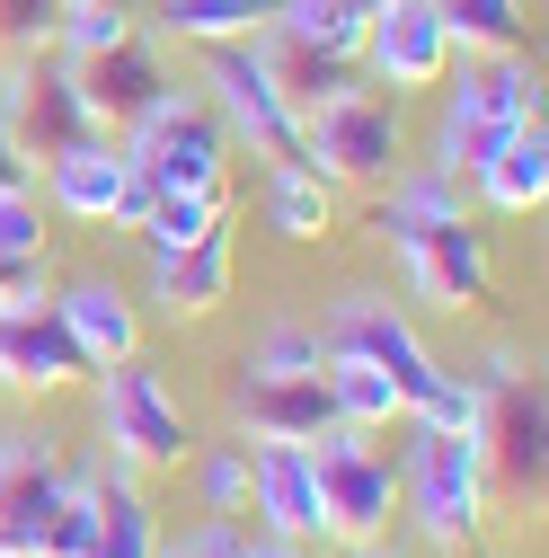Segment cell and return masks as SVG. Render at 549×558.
Segmentation results:
<instances>
[{
    "mask_svg": "<svg viewBox=\"0 0 549 558\" xmlns=\"http://www.w3.org/2000/svg\"><path fill=\"white\" fill-rule=\"evenodd\" d=\"M435 98V133H426V160L452 169L461 186L488 169L514 133L540 116V62L532 53H461L452 72L426 89Z\"/></svg>",
    "mask_w": 549,
    "mask_h": 558,
    "instance_id": "6da1fadb",
    "label": "cell"
},
{
    "mask_svg": "<svg viewBox=\"0 0 549 558\" xmlns=\"http://www.w3.org/2000/svg\"><path fill=\"white\" fill-rule=\"evenodd\" d=\"M399 523L417 532L435 558H461L478 549V532H488V452H478V435H443L426 426V416H399Z\"/></svg>",
    "mask_w": 549,
    "mask_h": 558,
    "instance_id": "7a4b0ae2",
    "label": "cell"
},
{
    "mask_svg": "<svg viewBox=\"0 0 549 558\" xmlns=\"http://www.w3.org/2000/svg\"><path fill=\"white\" fill-rule=\"evenodd\" d=\"M302 160H310L328 186H381V178L407 160L399 98L364 89V72H346L337 89L302 98Z\"/></svg>",
    "mask_w": 549,
    "mask_h": 558,
    "instance_id": "3957f363",
    "label": "cell"
},
{
    "mask_svg": "<svg viewBox=\"0 0 549 558\" xmlns=\"http://www.w3.org/2000/svg\"><path fill=\"white\" fill-rule=\"evenodd\" d=\"M89 426H98V452L124 461V470H178L195 452V426H186V408L178 390L143 364V355H124V364H98L89 373Z\"/></svg>",
    "mask_w": 549,
    "mask_h": 558,
    "instance_id": "277c9868",
    "label": "cell"
},
{
    "mask_svg": "<svg viewBox=\"0 0 549 558\" xmlns=\"http://www.w3.org/2000/svg\"><path fill=\"white\" fill-rule=\"evenodd\" d=\"M204 107L222 116L231 151H248V160H302V107L284 98V81H274V62H266L257 36L204 45Z\"/></svg>",
    "mask_w": 549,
    "mask_h": 558,
    "instance_id": "5b68a950",
    "label": "cell"
},
{
    "mask_svg": "<svg viewBox=\"0 0 549 558\" xmlns=\"http://www.w3.org/2000/svg\"><path fill=\"white\" fill-rule=\"evenodd\" d=\"M310 478H319V514H328V541L337 549H364V541H390L399 523V470L373 435L355 426H328L310 435Z\"/></svg>",
    "mask_w": 549,
    "mask_h": 558,
    "instance_id": "8992f818",
    "label": "cell"
},
{
    "mask_svg": "<svg viewBox=\"0 0 549 558\" xmlns=\"http://www.w3.org/2000/svg\"><path fill=\"white\" fill-rule=\"evenodd\" d=\"M115 143L160 195L169 186H231V133H222L213 107H204V89H169L143 124H124Z\"/></svg>",
    "mask_w": 549,
    "mask_h": 558,
    "instance_id": "52a82bcc",
    "label": "cell"
},
{
    "mask_svg": "<svg viewBox=\"0 0 549 558\" xmlns=\"http://www.w3.org/2000/svg\"><path fill=\"white\" fill-rule=\"evenodd\" d=\"M72 487V461H62L53 426H0V558H36L45 523Z\"/></svg>",
    "mask_w": 549,
    "mask_h": 558,
    "instance_id": "ba28073f",
    "label": "cell"
},
{
    "mask_svg": "<svg viewBox=\"0 0 549 558\" xmlns=\"http://www.w3.org/2000/svg\"><path fill=\"white\" fill-rule=\"evenodd\" d=\"M319 345H328V355H355V364H381V373L407 390V408H417V390L443 373V364H435V345L417 337V319H407L390 293H373V284L337 293V311H328Z\"/></svg>",
    "mask_w": 549,
    "mask_h": 558,
    "instance_id": "9c48e42d",
    "label": "cell"
},
{
    "mask_svg": "<svg viewBox=\"0 0 549 558\" xmlns=\"http://www.w3.org/2000/svg\"><path fill=\"white\" fill-rule=\"evenodd\" d=\"M452 62L461 53H452V36H443V19L426 10V0H381V10L364 19V45H355L364 89H390V98H426Z\"/></svg>",
    "mask_w": 549,
    "mask_h": 558,
    "instance_id": "30bf717a",
    "label": "cell"
},
{
    "mask_svg": "<svg viewBox=\"0 0 549 558\" xmlns=\"http://www.w3.org/2000/svg\"><path fill=\"white\" fill-rule=\"evenodd\" d=\"M390 248H399L407 293L435 302V311H478V302H488V284H497V266H488V231H478L469 214L426 222V231H407V240H390Z\"/></svg>",
    "mask_w": 549,
    "mask_h": 558,
    "instance_id": "8fae6325",
    "label": "cell"
},
{
    "mask_svg": "<svg viewBox=\"0 0 549 558\" xmlns=\"http://www.w3.org/2000/svg\"><path fill=\"white\" fill-rule=\"evenodd\" d=\"M488 390V426H478V452H488V478H505L514 497L540 487V435H549V408H540V381L514 364V355H488L478 373Z\"/></svg>",
    "mask_w": 549,
    "mask_h": 558,
    "instance_id": "7c38bea8",
    "label": "cell"
},
{
    "mask_svg": "<svg viewBox=\"0 0 549 558\" xmlns=\"http://www.w3.org/2000/svg\"><path fill=\"white\" fill-rule=\"evenodd\" d=\"M45 302H53L62 337L81 345L89 373H98V364H124V355H143V293L115 284V275H98V266H89V275H62Z\"/></svg>",
    "mask_w": 549,
    "mask_h": 558,
    "instance_id": "4fadbf2b",
    "label": "cell"
},
{
    "mask_svg": "<svg viewBox=\"0 0 549 558\" xmlns=\"http://www.w3.org/2000/svg\"><path fill=\"white\" fill-rule=\"evenodd\" d=\"M10 124H19V151L45 169L62 143H81V133H98V116H89V98H81V72L72 62H10Z\"/></svg>",
    "mask_w": 549,
    "mask_h": 558,
    "instance_id": "5bb4252c",
    "label": "cell"
},
{
    "mask_svg": "<svg viewBox=\"0 0 549 558\" xmlns=\"http://www.w3.org/2000/svg\"><path fill=\"white\" fill-rule=\"evenodd\" d=\"M248 514H257L274 541H302V549L328 541L319 478H310V444H284V435H257V444H248Z\"/></svg>",
    "mask_w": 549,
    "mask_h": 558,
    "instance_id": "9a60e30c",
    "label": "cell"
},
{
    "mask_svg": "<svg viewBox=\"0 0 549 558\" xmlns=\"http://www.w3.org/2000/svg\"><path fill=\"white\" fill-rule=\"evenodd\" d=\"M81 72V98H89V116H98V133H124V124H143L169 89H178V72H169V45L160 36H143L133 27L115 53H98V62H72Z\"/></svg>",
    "mask_w": 549,
    "mask_h": 558,
    "instance_id": "2e32d148",
    "label": "cell"
},
{
    "mask_svg": "<svg viewBox=\"0 0 549 558\" xmlns=\"http://www.w3.org/2000/svg\"><path fill=\"white\" fill-rule=\"evenodd\" d=\"M133 186V160L115 133H81V143H62L45 160V214L62 222H89V231H115V204Z\"/></svg>",
    "mask_w": 549,
    "mask_h": 558,
    "instance_id": "e0dca14e",
    "label": "cell"
},
{
    "mask_svg": "<svg viewBox=\"0 0 549 558\" xmlns=\"http://www.w3.org/2000/svg\"><path fill=\"white\" fill-rule=\"evenodd\" d=\"M81 381H89V364H81V345L62 337L53 302L0 311V390H10V399H62Z\"/></svg>",
    "mask_w": 549,
    "mask_h": 558,
    "instance_id": "ac0fdd59",
    "label": "cell"
},
{
    "mask_svg": "<svg viewBox=\"0 0 549 558\" xmlns=\"http://www.w3.org/2000/svg\"><path fill=\"white\" fill-rule=\"evenodd\" d=\"M231 426H240V444H257V435L310 444L328 426V381L319 373H266V364L240 355V373H231Z\"/></svg>",
    "mask_w": 549,
    "mask_h": 558,
    "instance_id": "d6986e66",
    "label": "cell"
},
{
    "mask_svg": "<svg viewBox=\"0 0 549 558\" xmlns=\"http://www.w3.org/2000/svg\"><path fill=\"white\" fill-rule=\"evenodd\" d=\"M151 275H143V302L160 311V319H213L222 302H231V231H213V240H195V248H178V257H143Z\"/></svg>",
    "mask_w": 549,
    "mask_h": 558,
    "instance_id": "ffe728a7",
    "label": "cell"
},
{
    "mask_svg": "<svg viewBox=\"0 0 549 558\" xmlns=\"http://www.w3.org/2000/svg\"><path fill=\"white\" fill-rule=\"evenodd\" d=\"M89 497H98V541H89V558H160V514H151V497H143V470H124V461L98 452Z\"/></svg>",
    "mask_w": 549,
    "mask_h": 558,
    "instance_id": "44dd1931",
    "label": "cell"
},
{
    "mask_svg": "<svg viewBox=\"0 0 549 558\" xmlns=\"http://www.w3.org/2000/svg\"><path fill=\"white\" fill-rule=\"evenodd\" d=\"M469 195L488 204V214H505V222H532L540 204H549V124L532 116V124L514 133V143H505L488 169L469 178Z\"/></svg>",
    "mask_w": 549,
    "mask_h": 558,
    "instance_id": "7402d4cb",
    "label": "cell"
},
{
    "mask_svg": "<svg viewBox=\"0 0 549 558\" xmlns=\"http://www.w3.org/2000/svg\"><path fill=\"white\" fill-rule=\"evenodd\" d=\"M452 214H469V195H461L452 169H435V160H399V169L381 178V240H407V231L452 222Z\"/></svg>",
    "mask_w": 549,
    "mask_h": 558,
    "instance_id": "603a6c76",
    "label": "cell"
},
{
    "mask_svg": "<svg viewBox=\"0 0 549 558\" xmlns=\"http://www.w3.org/2000/svg\"><path fill=\"white\" fill-rule=\"evenodd\" d=\"M319 381H328V416H337V426H355V435H390L399 416H407V390H399L381 364L328 355V364H319Z\"/></svg>",
    "mask_w": 549,
    "mask_h": 558,
    "instance_id": "cb8c5ba5",
    "label": "cell"
},
{
    "mask_svg": "<svg viewBox=\"0 0 549 558\" xmlns=\"http://www.w3.org/2000/svg\"><path fill=\"white\" fill-rule=\"evenodd\" d=\"M143 36H160V45H240V36H266V0H151Z\"/></svg>",
    "mask_w": 549,
    "mask_h": 558,
    "instance_id": "d4e9b609",
    "label": "cell"
},
{
    "mask_svg": "<svg viewBox=\"0 0 549 558\" xmlns=\"http://www.w3.org/2000/svg\"><path fill=\"white\" fill-rule=\"evenodd\" d=\"M266 231L328 240V231H337V186H328L310 160H266Z\"/></svg>",
    "mask_w": 549,
    "mask_h": 558,
    "instance_id": "484cf974",
    "label": "cell"
},
{
    "mask_svg": "<svg viewBox=\"0 0 549 558\" xmlns=\"http://www.w3.org/2000/svg\"><path fill=\"white\" fill-rule=\"evenodd\" d=\"M222 222H231V186H169L143 214V257H178L195 240H213Z\"/></svg>",
    "mask_w": 549,
    "mask_h": 558,
    "instance_id": "4316f807",
    "label": "cell"
},
{
    "mask_svg": "<svg viewBox=\"0 0 549 558\" xmlns=\"http://www.w3.org/2000/svg\"><path fill=\"white\" fill-rule=\"evenodd\" d=\"M266 36L355 62V45H364V10H355V0H266Z\"/></svg>",
    "mask_w": 549,
    "mask_h": 558,
    "instance_id": "83f0119b",
    "label": "cell"
},
{
    "mask_svg": "<svg viewBox=\"0 0 549 558\" xmlns=\"http://www.w3.org/2000/svg\"><path fill=\"white\" fill-rule=\"evenodd\" d=\"M426 10L443 19L452 53H523V36H532L523 0H426Z\"/></svg>",
    "mask_w": 549,
    "mask_h": 558,
    "instance_id": "f1b7e54d",
    "label": "cell"
},
{
    "mask_svg": "<svg viewBox=\"0 0 549 558\" xmlns=\"http://www.w3.org/2000/svg\"><path fill=\"white\" fill-rule=\"evenodd\" d=\"M133 27V0H62V19H53V53L62 62H98V53H115Z\"/></svg>",
    "mask_w": 549,
    "mask_h": 558,
    "instance_id": "f546056e",
    "label": "cell"
},
{
    "mask_svg": "<svg viewBox=\"0 0 549 558\" xmlns=\"http://www.w3.org/2000/svg\"><path fill=\"white\" fill-rule=\"evenodd\" d=\"M195 497L204 514H248V444H195Z\"/></svg>",
    "mask_w": 549,
    "mask_h": 558,
    "instance_id": "4dcf8cb0",
    "label": "cell"
},
{
    "mask_svg": "<svg viewBox=\"0 0 549 558\" xmlns=\"http://www.w3.org/2000/svg\"><path fill=\"white\" fill-rule=\"evenodd\" d=\"M89 541H98V497H89V470H72V487H62L36 558H89Z\"/></svg>",
    "mask_w": 549,
    "mask_h": 558,
    "instance_id": "1f68e13d",
    "label": "cell"
},
{
    "mask_svg": "<svg viewBox=\"0 0 549 558\" xmlns=\"http://www.w3.org/2000/svg\"><path fill=\"white\" fill-rule=\"evenodd\" d=\"M248 364H266V373H319V364H328V345H319L310 319H266L257 345H248Z\"/></svg>",
    "mask_w": 549,
    "mask_h": 558,
    "instance_id": "d6a6232c",
    "label": "cell"
},
{
    "mask_svg": "<svg viewBox=\"0 0 549 558\" xmlns=\"http://www.w3.org/2000/svg\"><path fill=\"white\" fill-rule=\"evenodd\" d=\"M0 248L10 257H45L53 248V214L36 186H0Z\"/></svg>",
    "mask_w": 549,
    "mask_h": 558,
    "instance_id": "836d02e7",
    "label": "cell"
},
{
    "mask_svg": "<svg viewBox=\"0 0 549 558\" xmlns=\"http://www.w3.org/2000/svg\"><path fill=\"white\" fill-rule=\"evenodd\" d=\"M53 19H62V0H0V62H27L53 45Z\"/></svg>",
    "mask_w": 549,
    "mask_h": 558,
    "instance_id": "e575fe53",
    "label": "cell"
},
{
    "mask_svg": "<svg viewBox=\"0 0 549 558\" xmlns=\"http://www.w3.org/2000/svg\"><path fill=\"white\" fill-rule=\"evenodd\" d=\"M53 293V266L45 257H10V248H0V311H36Z\"/></svg>",
    "mask_w": 549,
    "mask_h": 558,
    "instance_id": "d590c367",
    "label": "cell"
},
{
    "mask_svg": "<svg viewBox=\"0 0 549 558\" xmlns=\"http://www.w3.org/2000/svg\"><path fill=\"white\" fill-rule=\"evenodd\" d=\"M0 186H36V160L19 151V124H10V62H0Z\"/></svg>",
    "mask_w": 549,
    "mask_h": 558,
    "instance_id": "8d00e7d4",
    "label": "cell"
},
{
    "mask_svg": "<svg viewBox=\"0 0 549 558\" xmlns=\"http://www.w3.org/2000/svg\"><path fill=\"white\" fill-rule=\"evenodd\" d=\"M257 558H310L302 541H274V532H257Z\"/></svg>",
    "mask_w": 549,
    "mask_h": 558,
    "instance_id": "74e56055",
    "label": "cell"
},
{
    "mask_svg": "<svg viewBox=\"0 0 549 558\" xmlns=\"http://www.w3.org/2000/svg\"><path fill=\"white\" fill-rule=\"evenodd\" d=\"M346 558H407V549H390V541H364V549H346Z\"/></svg>",
    "mask_w": 549,
    "mask_h": 558,
    "instance_id": "f35d334b",
    "label": "cell"
},
{
    "mask_svg": "<svg viewBox=\"0 0 549 558\" xmlns=\"http://www.w3.org/2000/svg\"><path fill=\"white\" fill-rule=\"evenodd\" d=\"M355 10H364V19H373V10H381V0H355Z\"/></svg>",
    "mask_w": 549,
    "mask_h": 558,
    "instance_id": "ab89813d",
    "label": "cell"
},
{
    "mask_svg": "<svg viewBox=\"0 0 549 558\" xmlns=\"http://www.w3.org/2000/svg\"><path fill=\"white\" fill-rule=\"evenodd\" d=\"M160 558H178V541H160Z\"/></svg>",
    "mask_w": 549,
    "mask_h": 558,
    "instance_id": "60d3db41",
    "label": "cell"
}]
</instances>
